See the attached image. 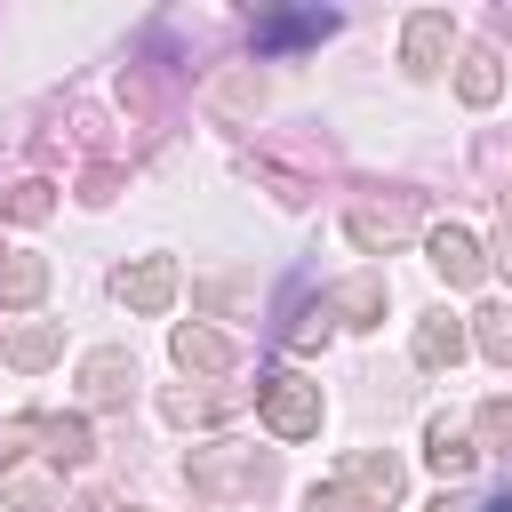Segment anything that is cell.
Instances as JSON below:
<instances>
[{
    "mask_svg": "<svg viewBox=\"0 0 512 512\" xmlns=\"http://www.w3.org/2000/svg\"><path fill=\"white\" fill-rule=\"evenodd\" d=\"M328 24L336 16H320V8L312 16H256V48H296V40H320Z\"/></svg>",
    "mask_w": 512,
    "mask_h": 512,
    "instance_id": "cell-1",
    "label": "cell"
},
{
    "mask_svg": "<svg viewBox=\"0 0 512 512\" xmlns=\"http://www.w3.org/2000/svg\"><path fill=\"white\" fill-rule=\"evenodd\" d=\"M496 512H512V496H504V504H496Z\"/></svg>",
    "mask_w": 512,
    "mask_h": 512,
    "instance_id": "cell-2",
    "label": "cell"
}]
</instances>
